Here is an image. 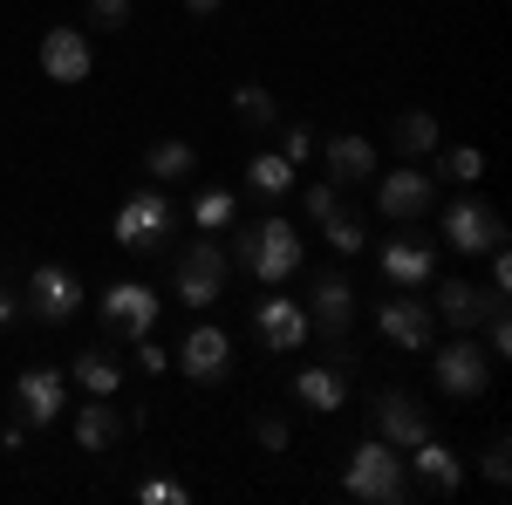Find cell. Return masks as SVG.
I'll return each instance as SVG.
<instances>
[{
    "instance_id": "1",
    "label": "cell",
    "mask_w": 512,
    "mask_h": 505,
    "mask_svg": "<svg viewBox=\"0 0 512 505\" xmlns=\"http://www.w3.org/2000/svg\"><path fill=\"white\" fill-rule=\"evenodd\" d=\"M342 492H349V499H369V505H403L410 499V471L396 458V444H383V437L355 444L349 471H342Z\"/></svg>"
},
{
    "instance_id": "2",
    "label": "cell",
    "mask_w": 512,
    "mask_h": 505,
    "mask_svg": "<svg viewBox=\"0 0 512 505\" xmlns=\"http://www.w3.org/2000/svg\"><path fill=\"white\" fill-rule=\"evenodd\" d=\"M239 267L253 273L260 287H280V280H294V267H301V226L294 219H260L253 233L239 239Z\"/></svg>"
},
{
    "instance_id": "3",
    "label": "cell",
    "mask_w": 512,
    "mask_h": 505,
    "mask_svg": "<svg viewBox=\"0 0 512 505\" xmlns=\"http://www.w3.org/2000/svg\"><path fill=\"white\" fill-rule=\"evenodd\" d=\"M82 301H89V287H82L76 267H62V260H41V267L28 273V294H21V308L35 314V321H48V328L76 321Z\"/></svg>"
},
{
    "instance_id": "4",
    "label": "cell",
    "mask_w": 512,
    "mask_h": 505,
    "mask_svg": "<svg viewBox=\"0 0 512 505\" xmlns=\"http://www.w3.org/2000/svg\"><path fill=\"white\" fill-rule=\"evenodd\" d=\"M431 376L451 403H472V396H485V383H492V355L478 349V335H458V342H444V349L431 342Z\"/></svg>"
},
{
    "instance_id": "5",
    "label": "cell",
    "mask_w": 512,
    "mask_h": 505,
    "mask_svg": "<svg viewBox=\"0 0 512 505\" xmlns=\"http://www.w3.org/2000/svg\"><path fill=\"white\" fill-rule=\"evenodd\" d=\"M308 328H315L328 349H342L349 342V321H355V287H349V273H335V267H321L315 280H308Z\"/></svg>"
},
{
    "instance_id": "6",
    "label": "cell",
    "mask_w": 512,
    "mask_h": 505,
    "mask_svg": "<svg viewBox=\"0 0 512 505\" xmlns=\"http://www.w3.org/2000/svg\"><path fill=\"white\" fill-rule=\"evenodd\" d=\"M499 239H506V219H499L478 192H465V198H451V205H444V246H451V253L478 260V253H492Z\"/></svg>"
},
{
    "instance_id": "7",
    "label": "cell",
    "mask_w": 512,
    "mask_h": 505,
    "mask_svg": "<svg viewBox=\"0 0 512 505\" xmlns=\"http://www.w3.org/2000/svg\"><path fill=\"white\" fill-rule=\"evenodd\" d=\"M219 294H226V246L219 239H192L178 253V301L192 314H205Z\"/></svg>"
},
{
    "instance_id": "8",
    "label": "cell",
    "mask_w": 512,
    "mask_h": 505,
    "mask_svg": "<svg viewBox=\"0 0 512 505\" xmlns=\"http://www.w3.org/2000/svg\"><path fill=\"white\" fill-rule=\"evenodd\" d=\"M158 314H164V294H151L144 280L103 287V328H110L117 342H144V335L158 328Z\"/></svg>"
},
{
    "instance_id": "9",
    "label": "cell",
    "mask_w": 512,
    "mask_h": 505,
    "mask_svg": "<svg viewBox=\"0 0 512 505\" xmlns=\"http://www.w3.org/2000/svg\"><path fill=\"white\" fill-rule=\"evenodd\" d=\"M117 246L123 253H151V246H164V233H171V198L151 185V192H137V198H123L117 205Z\"/></svg>"
},
{
    "instance_id": "10",
    "label": "cell",
    "mask_w": 512,
    "mask_h": 505,
    "mask_svg": "<svg viewBox=\"0 0 512 505\" xmlns=\"http://www.w3.org/2000/svg\"><path fill=\"white\" fill-rule=\"evenodd\" d=\"M431 287H437L431 314H437V321H451L458 335H478V328H485V314L506 308V294H492V287H472V280H431Z\"/></svg>"
},
{
    "instance_id": "11",
    "label": "cell",
    "mask_w": 512,
    "mask_h": 505,
    "mask_svg": "<svg viewBox=\"0 0 512 505\" xmlns=\"http://www.w3.org/2000/svg\"><path fill=\"white\" fill-rule=\"evenodd\" d=\"M376 328H383V342H390V349H410V355L437 342V314L424 308L417 294H403V287H396L390 301L376 308Z\"/></svg>"
},
{
    "instance_id": "12",
    "label": "cell",
    "mask_w": 512,
    "mask_h": 505,
    "mask_svg": "<svg viewBox=\"0 0 512 505\" xmlns=\"http://www.w3.org/2000/svg\"><path fill=\"white\" fill-rule=\"evenodd\" d=\"M431 205H437V178H431V171H417V164H403V171H390V178L376 185V212L396 219V226L424 219Z\"/></svg>"
},
{
    "instance_id": "13",
    "label": "cell",
    "mask_w": 512,
    "mask_h": 505,
    "mask_svg": "<svg viewBox=\"0 0 512 505\" xmlns=\"http://www.w3.org/2000/svg\"><path fill=\"white\" fill-rule=\"evenodd\" d=\"M178 369H185L192 383H226V376H233V335L212 328V321H198L192 335L178 342Z\"/></svg>"
},
{
    "instance_id": "14",
    "label": "cell",
    "mask_w": 512,
    "mask_h": 505,
    "mask_svg": "<svg viewBox=\"0 0 512 505\" xmlns=\"http://www.w3.org/2000/svg\"><path fill=\"white\" fill-rule=\"evenodd\" d=\"M41 76H48V82H62V89L89 82V76H96L89 35H82V28H48V35H41Z\"/></svg>"
},
{
    "instance_id": "15",
    "label": "cell",
    "mask_w": 512,
    "mask_h": 505,
    "mask_svg": "<svg viewBox=\"0 0 512 505\" xmlns=\"http://www.w3.org/2000/svg\"><path fill=\"white\" fill-rule=\"evenodd\" d=\"M14 396H21V424H35V430H48L62 410H69V376L62 369H21V383H14Z\"/></svg>"
},
{
    "instance_id": "16",
    "label": "cell",
    "mask_w": 512,
    "mask_h": 505,
    "mask_svg": "<svg viewBox=\"0 0 512 505\" xmlns=\"http://www.w3.org/2000/svg\"><path fill=\"white\" fill-rule=\"evenodd\" d=\"M376 430H383V444L410 451V444L431 437V410H424L410 389H383V396H376Z\"/></svg>"
},
{
    "instance_id": "17",
    "label": "cell",
    "mask_w": 512,
    "mask_h": 505,
    "mask_svg": "<svg viewBox=\"0 0 512 505\" xmlns=\"http://www.w3.org/2000/svg\"><path fill=\"white\" fill-rule=\"evenodd\" d=\"M294 396H301L308 410H321V417H335V410L349 403V349H335L328 362H308V369L294 376Z\"/></svg>"
},
{
    "instance_id": "18",
    "label": "cell",
    "mask_w": 512,
    "mask_h": 505,
    "mask_svg": "<svg viewBox=\"0 0 512 505\" xmlns=\"http://www.w3.org/2000/svg\"><path fill=\"white\" fill-rule=\"evenodd\" d=\"M383 280L403 287V294L431 287L437 280V246H424V239H383Z\"/></svg>"
},
{
    "instance_id": "19",
    "label": "cell",
    "mask_w": 512,
    "mask_h": 505,
    "mask_svg": "<svg viewBox=\"0 0 512 505\" xmlns=\"http://www.w3.org/2000/svg\"><path fill=\"white\" fill-rule=\"evenodd\" d=\"M253 328H260V342H267L274 355L308 342V314H301V301H287V294H267V301L253 308Z\"/></svg>"
},
{
    "instance_id": "20",
    "label": "cell",
    "mask_w": 512,
    "mask_h": 505,
    "mask_svg": "<svg viewBox=\"0 0 512 505\" xmlns=\"http://www.w3.org/2000/svg\"><path fill=\"white\" fill-rule=\"evenodd\" d=\"M410 458H417V492H424V499H451V492L465 485V465H458V451H451V444H437V437L410 444Z\"/></svg>"
},
{
    "instance_id": "21",
    "label": "cell",
    "mask_w": 512,
    "mask_h": 505,
    "mask_svg": "<svg viewBox=\"0 0 512 505\" xmlns=\"http://www.w3.org/2000/svg\"><path fill=\"white\" fill-rule=\"evenodd\" d=\"M376 178V144L362 137V130H342V137H328V185H369Z\"/></svg>"
},
{
    "instance_id": "22",
    "label": "cell",
    "mask_w": 512,
    "mask_h": 505,
    "mask_svg": "<svg viewBox=\"0 0 512 505\" xmlns=\"http://www.w3.org/2000/svg\"><path fill=\"white\" fill-rule=\"evenodd\" d=\"M117 437H123V417H117V403H110V396L76 403V444H82V451H110Z\"/></svg>"
},
{
    "instance_id": "23",
    "label": "cell",
    "mask_w": 512,
    "mask_h": 505,
    "mask_svg": "<svg viewBox=\"0 0 512 505\" xmlns=\"http://www.w3.org/2000/svg\"><path fill=\"white\" fill-rule=\"evenodd\" d=\"M144 171H151V185H185V178H198V151L185 137H158L144 151Z\"/></svg>"
},
{
    "instance_id": "24",
    "label": "cell",
    "mask_w": 512,
    "mask_h": 505,
    "mask_svg": "<svg viewBox=\"0 0 512 505\" xmlns=\"http://www.w3.org/2000/svg\"><path fill=\"white\" fill-rule=\"evenodd\" d=\"M69 376L82 383V396H117V389H123V362L110 349H82Z\"/></svg>"
},
{
    "instance_id": "25",
    "label": "cell",
    "mask_w": 512,
    "mask_h": 505,
    "mask_svg": "<svg viewBox=\"0 0 512 505\" xmlns=\"http://www.w3.org/2000/svg\"><path fill=\"white\" fill-rule=\"evenodd\" d=\"M246 185H253L260 198H287L294 192V164H287L280 151H253L246 157Z\"/></svg>"
},
{
    "instance_id": "26",
    "label": "cell",
    "mask_w": 512,
    "mask_h": 505,
    "mask_svg": "<svg viewBox=\"0 0 512 505\" xmlns=\"http://www.w3.org/2000/svg\"><path fill=\"white\" fill-rule=\"evenodd\" d=\"M390 144L403 157H431L437 151V117H431V110H403V117H396V130H390Z\"/></svg>"
},
{
    "instance_id": "27",
    "label": "cell",
    "mask_w": 512,
    "mask_h": 505,
    "mask_svg": "<svg viewBox=\"0 0 512 505\" xmlns=\"http://www.w3.org/2000/svg\"><path fill=\"white\" fill-rule=\"evenodd\" d=\"M233 219H239V198L226 192V185H205V192L192 198V226L198 233H226Z\"/></svg>"
},
{
    "instance_id": "28",
    "label": "cell",
    "mask_w": 512,
    "mask_h": 505,
    "mask_svg": "<svg viewBox=\"0 0 512 505\" xmlns=\"http://www.w3.org/2000/svg\"><path fill=\"white\" fill-rule=\"evenodd\" d=\"M437 178H444V185H478V178H485V151H478V144L444 151V157H437Z\"/></svg>"
},
{
    "instance_id": "29",
    "label": "cell",
    "mask_w": 512,
    "mask_h": 505,
    "mask_svg": "<svg viewBox=\"0 0 512 505\" xmlns=\"http://www.w3.org/2000/svg\"><path fill=\"white\" fill-rule=\"evenodd\" d=\"M233 110H239L246 123H253V130H274V117H280V110H274V96H267L260 82H246V89H233Z\"/></svg>"
},
{
    "instance_id": "30",
    "label": "cell",
    "mask_w": 512,
    "mask_h": 505,
    "mask_svg": "<svg viewBox=\"0 0 512 505\" xmlns=\"http://www.w3.org/2000/svg\"><path fill=\"white\" fill-rule=\"evenodd\" d=\"M321 233H328V246H335V253H342V260H355V253H362V219H349V212H335V219H321Z\"/></svg>"
},
{
    "instance_id": "31",
    "label": "cell",
    "mask_w": 512,
    "mask_h": 505,
    "mask_svg": "<svg viewBox=\"0 0 512 505\" xmlns=\"http://www.w3.org/2000/svg\"><path fill=\"white\" fill-rule=\"evenodd\" d=\"M137 499H144V505H192V492H185L178 478H144Z\"/></svg>"
},
{
    "instance_id": "32",
    "label": "cell",
    "mask_w": 512,
    "mask_h": 505,
    "mask_svg": "<svg viewBox=\"0 0 512 505\" xmlns=\"http://www.w3.org/2000/svg\"><path fill=\"white\" fill-rule=\"evenodd\" d=\"M485 355H492V362H506V355H512V321H506V308L485 314Z\"/></svg>"
},
{
    "instance_id": "33",
    "label": "cell",
    "mask_w": 512,
    "mask_h": 505,
    "mask_svg": "<svg viewBox=\"0 0 512 505\" xmlns=\"http://www.w3.org/2000/svg\"><path fill=\"white\" fill-rule=\"evenodd\" d=\"M478 471H485L492 485H506V478H512V444H506V437H492V444H485V458H478Z\"/></svg>"
},
{
    "instance_id": "34",
    "label": "cell",
    "mask_w": 512,
    "mask_h": 505,
    "mask_svg": "<svg viewBox=\"0 0 512 505\" xmlns=\"http://www.w3.org/2000/svg\"><path fill=\"white\" fill-rule=\"evenodd\" d=\"M335 212H342V185H308V219H335Z\"/></svg>"
},
{
    "instance_id": "35",
    "label": "cell",
    "mask_w": 512,
    "mask_h": 505,
    "mask_svg": "<svg viewBox=\"0 0 512 505\" xmlns=\"http://www.w3.org/2000/svg\"><path fill=\"white\" fill-rule=\"evenodd\" d=\"M253 437H260L267 451H287V417H280V410H260V417H253Z\"/></svg>"
},
{
    "instance_id": "36",
    "label": "cell",
    "mask_w": 512,
    "mask_h": 505,
    "mask_svg": "<svg viewBox=\"0 0 512 505\" xmlns=\"http://www.w3.org/2000/svg\"><path fill=\"white\" fill-rule=\"evenodd\" d=\"M130 14H137L130 0H89V21L96 28H130Z\"/></svg>"
},
{
    "instance_id": "37",
    "label": "cell",
    "mask_w": 512,
    "mask_h": 505,
    "mask_svg": "<svg viewBox=\"0 0 512 505\" xmlns=\"http://www.w3.org/2000/svg\"><path fill=\"white\" fill-rule=\"evenodd\" d=\"M308 151H315V130H308V123H294V130L280 137V157H287V164H308Z\"/></svg>"
},
{
    "instance_id": "38",
    "label": "cell",
    "mask_w": 512,
    "mask_h": 505,
    "mask_svg": "<svg viewBox=\"0 0 512 505\" xmlns=\"http://www.w3.org/2000/svg\"><path fill=\"white\" fill-rule=\"evenodd\" d=\"M485 260H492V294H512V253H506V239H499Z\"/></svg>"
},
{
    "instance_id": "39",
    "label": "cell",
    "mask_w": 512,
    "mask_h": 505,
    "mask_svg": "<svg viewBox=\"0 0 512 505\" xmlns=\"http://www.w3.org/2000/svg\"><path fill=\"white\" fill-rule=\"evenodd\" d=\"M130 349H137V362H144V376H158V369H171V349H158L151 335H144V342H130Z\"/></svg>"
},
{
    "instance_id": "40",
    "label": "cell",
    "mask_w": 512,
    "mask_h": 505,
    "mask_svg": "<svg viewBox=\"0 0 512 505\" xmlns=\"http://www.w3.org/2000/svg\"><path fill=\"white\" fill-rule=\"evenodd\" d=\"M14 321H21V294H7V287H0V335H7Z\"/></svg>"
},
{
    "instance_id": "41",
    "label": "cell",
    "mask_w": 512,
    "mask_h": 505,
    "mask_svg": "<svg viewBox=\"0 0 512 505\" xmlns=\"http://www.w3.org/2000/svg\"><path fill=\"white\" fill-rule=\"evenodd\" d=\"M219 7H226V0H185V14H198V21H205V14H219Z\"/></svg>"
}]
</instances>
